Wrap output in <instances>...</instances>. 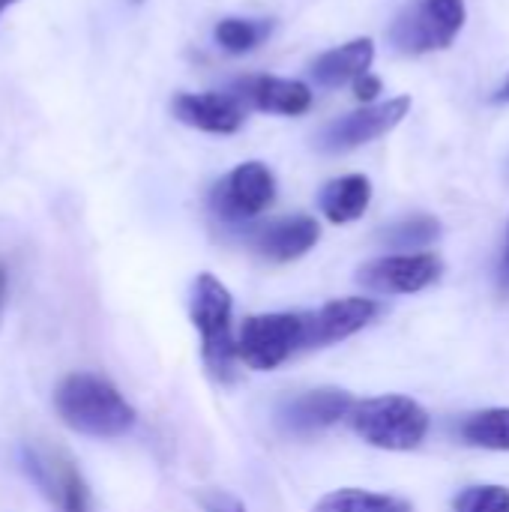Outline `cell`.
<instances>
[{"label": "cell", "instance_id": "obj_1", "mask_svg": "<svg viewBox=\"0 0 509 512\" xmlns=\"http://www.w3.org/2000/svg\"><path fill=\"white\" fill-rule=\"evenodd\" d=\"M54 408L72 432L87 438H120L135 426V408L123 393L90 372L66 375L54 390Z\"/></svg>", "mask_w": 509, "mask_h": 512}, {"label": "cell", "instance_id": "obj_21", "mask_svg": "<svg viewBox=\"0 0 509 512\" xmlns=\"http://www.w3.org/2000/svg\"><path fill=\"white\" fill-rule=\"evenodd\" d=\"M453 512H509L507 486H468L453 498Z\"/></svg>", "mask_w": 509, "mask_h": 512}, {"label": "cell", "instance_id": "obj_15", "mask_svg": "<svg viewBox=\"0 0 509 512\" xmlns=\"http://www.w3.org/2000/svg\"><path fill=\"white\" fill-rule=\"evenodd\" d=\"M375 60V42L372 39H351L339 48L324 51L315 63H312V78L321 87H342V84H354L357 78H363L369 72Z\"/></svg>", "mask_w": 509, "mask_h": 512}, {"label": "cell", "instance_id": "obj_16", "mask_svg": "<svg viewBox=\"0 0 509 512\" xmlns=\"http://www.w3.org/2000/svg\"><path fill=\"white\" fill-rule=\"evenodd\" d=\"M372 201V180L366 174H345L330 180L321 189V213L333 222V225H348L357 222Z\"/></svg>", "mask_w": 509, "mask_h": 512}, {"label": "cell", "instance_id": "obj_8", "mask_svg": "<svg viewBox=\"0 0 509 512\" xmlns=\"http://www.w3.org/2000/svg\"><path fill=\"white\" fill-rule=\"evenodd\" d=\"M411 111V96H396L378 105H363L345 117L330 120L318 135H315V147L321 153H348L357 150L381 135H387L390 129H396Z\"/></svg>", "mask_w": 509, "mask_h": 512}, {"label": "cell", "instance_id": "obj_17", "mask_svg": "<svg viewBox=\"0 0 509 512\" xmlns=\"http://www.w3.org/2000/svg\"><path fill=\"white\" fill-rule=\"evenodd\" d=\"M459 438L477 450L509 453V408L474 411L459 423Z\"/></svg>", "mask_w": 509, "mask_h": 512}, {"label": "cell", "instance_id": "obj_18", "mask_svg": "<svg viewBox=\"0 0 509 512\" xmlns=\"http://www.w3.org/2000/svg\"><path fill=\"white\" fill-rule=\"evenodd\" d=\"M312 512H414V504L396 495H378L366 489H336L324 495Z\"/></svg>", "mask_w": 509, "mask_h": 512}, {"label": "cell", "instance_id": "obj_4", "mask_svg": "<svg viewBox=\"0 0 509 512\" xmlns=\"http://www.w3.org/2000/svg\"><path fill=\"white\" fill-rule=\"evenodd\" d=\"M306 312H270L243 321L237 336V360L255 372L279 369L288 357L306 348Z\"/></svg>", "mask_w": 509, "mask_h": 512}, {"label": "cell", "instance_id": "obj_26", "mask_svg": "<svg viewBox=\"0 0 509 512\" xmlns=\"http://www.w3.org/2000/svg\"><path fill=\"white\" fill-rule=\"evenodd\" d=\"M498 99H501V102H509V78H507V84L501 87V93H498Z\"/></svg>", "mask_w": 509, "mask_h": 512}, {"label": "cell", "instance_id": "obj_5", "mask_svg": "<svg viewBox=\"0 0 509 512\" xmlns=\"http://www.w3.org/2000/svg\"><path fill=\"white\" fill-rule=\"evenodd\" d=\"M465 18V0H417L393 21L390 42L402 54L444 51L462 33Z\"/></svg>", "mask_w": 509, "mask_h": 512}, {"label": "cell", "instance_id": "obj_19", "mask_svg": "<svg viewBox=\"0 0 509 512\" xmlns=\"http://www.w3.org/2000/svg\"><path fill=\"white\" fill-rule=\"evenodd\" d=\"M273 24L270 21H252V18H222L213 30L216 42L228 54H249L255 51L267 36Z\"/></svg>", "mask_w": 509, "mask_h": 512}, {"label": "cell", "instance_id": "obj_10", "mask_svg": "<svg viewBox=\"0 0 509 512\" xmlns=\"http://www.w3.org/2000/svg\"><path fill=\"white\" fill-rule=\"evenodd\" d=\"M354 405L357 402L348 390H339V387L309 390V393L288 399L279 408V426L291 435H312L339 420H348Z\"/></svg>", "mask_w": 509, "mask_h": 512}, {"label": "cell", "instance_id": "obj_14", "mask_svg": "<svg viewBox=\"0 0 509 512\" xmlns=\"http://www.w3.org/2000/svg\"><path fill=\"white\" fill-rule=\"evenodd\" d=\"M237 99L249 102L258 111L285 117H300L312 108V90L303 81L276 75H255L237 81Z\"/></svg>", "mask_w": 509, "mask_h": 512}, {"label": "cell", "instance_id": "obj_13", "mask_svg": "<svg viewBox=\"0 0 509 512\" xmlns=\"http://www.w3.org/2000/svg\"><path fill=\"white\" fill-rule=\"evenodd\" d=\"M321 237V225L312 216H288V219H276L261 225L252 234V246L261 258L276 261V264H288L303 258Z\"/></svg>", "mask_w": 509, "mask_h": 512}, {"label": "cell", "instance_id": "obj_23", "mask_svg": "<svg viewBox=\"0 0 509 512\" xmlns=\"http://www.w3.org/2000/svg\"><path fill=\"white\" fill-rule=\"evenodd\" d=\"M381 78H375V75H363V78H357L354 81V96L360 99V102H366V105H375V96L381 93Z\"/></svg>", "mask_w": 509, "mask_h": 512}, {"label": "cell", "instance_id": "obj_2", "mask_svg": "<svg viewBox=\"0 0 509 512\" xmlns=\"http://www.w3.org/2000/svg\"><path fill=\"white\" fill-rule=\"evenodd\" d=\"M231 312H234L231 291L213 273H201L192 285L189 315L201 336L204 366L222 384H231L237 375V339L231 327Z\"/></svg>", "mask_w": 509, "mask_h": 512}, {"label": "cell", "instance_id": "obj_24", "mask_svg": "<svg viewBox=\"0 0 509 512\" xmlns=\"http://www.w3.org/2000/svg\"><path fill=\"white\" fill-rule=\"evenodd\" d=\"M6 300H9V270H6V264L0 261V318H3Z\"/></svg>", "mask_w": 509, "mask_h": 512}, {"label": "cell", "instance_id": "obj_11", "mask_svg": "<svg viewBox=\"0 0 509 512\" xmlns=\"http://www.w3.org/2000/svg\"><path fill=\"white\" fill-rule=\"evenodd\" d=\"M381 306L372 297H342L333 303H324L318 312L309 315V330H306V348H327L336 345L363 327H369L378 318Z\"/></svg>", "mask_w": 509, "mask_h": 512}, {"label": "cell", "instance_id": "obj_20", "mask_svg": "<svg viewBox=\"0 0 509 512\" xmlns=\"http://www.w3.org/2000/svg\"><path fill=\"white\" fill-rule=\"evenodd\" d=\"M438 237H441V222L435 216H426V213L399 219L381 231V243H387L390 249H426Z\"/></svg>", "mask_w": 509, "mask_h": 512}, {"label": "cell", "instance_id": "obj_6", "mask_svg": "<svg viewBox=\"0 0 509 512\" xmlns=\"http://www.w3.org/2000/svg\"><path fill=\"white\" fill-rule=\"evenodd\" d=\"M21 468L30 483L51 501L54 512H90V492L75 462L48 444H24Z\"/></svg>", "mask_w": 509, "mask_h": 512}, {"label": "cell", "instance_id": "obj_27", "mask_svg": "<svg viewBox=\"0 0 509 512\" xmlns=\"http://www.w3.org/2000/svg\"><path fill=\"white\" fill-rule=\"evenodd\" d=\"M12 3H18V0H0V15H3V12H6V9L12 6Z\"/></svg>", "mask_w": 509, "mask_h": 512}, {"label": "cell", "instance_id": "obj_22", "mask_svg": "<svg viewBox=\"0 0 509 512\" xmlns=\"http://www.w3.org/2000/svg\"><path fill=\"white\" fill-rule=\"evenodd\" d=\"M198 501H201V507L207 512H246V507L237 498H231L228 492H219V489L201 492Z\"/></svg>", "mask_w": 509, "mask_h": 512}, {"label": "cell", "instance_id": "obj_7", "mask_svg": "<svg viewBox=\"0 0 509 512\" xmlns=\"http://www.w3.org/2000/svg\"><path fill=\"white\" fill-rule=\"evenodd\" d=\"M276 201V177L264 162H243L210 189V210L228 225L261 216Z\"/></svg>", "mask_w": 509, "mask_h": 512}, {"label": "cell", "instance_id": "obj_25", "mask_svg": "<svg viewBox=\"0 0 509 512\" xmlns=\"http://www.w3.org/2000/svg\"><path fill=\"white\" fill-rule=\"evenodd\" d=\"M501 276H504V285L509 288V243H507V252H504V264H501Z\"/></svg>", "mask_w": 509, "mask_h": 512}, {"label": "cell", "instance_id": "obj_9", "mask_svg": "<svg viewBox=\"0 0 509 512\" xmlns=\"http://www.w3.org/2000/svg\"><path fill=\"white\" fill-rule=\"evenodd\" d=\"M441 258L429 252L417 255H387L360 267L357 282L375 294H417L441 279Z\"/></svg>", "mask_w": 509, "mask_h": 512}, {"label": "cell", "instance_id": "obj_3", "mask_svg": "<svg viewBox=\"0 0 509 512\" xmlns=\"http://www.w3.org/2000/svg\"><path fill=\"white\" fill-rule=\"evenodd\" d=\"M348 420L366 444H372L378 450H393V453L417 450L429 435L426 408L408 396L363 399L354 405Z\"/></svg>", "mask_w": 509, "mask_h": 512}, {"label": "cell", "instance_id": "obj_12", "mask_svg": "<svg viewBox=\"0 0 509 512\" xmlns=\"http://www.w3.org/2000/svg\"><path fill=\"white\" fill-rule=\"evenodd\" d=\"M171 111L180 123L216 135H231L246 120V108L231 93H177Z\"/></svg>", "mask_w": 509, "mask_h": 512}]
</instances>
